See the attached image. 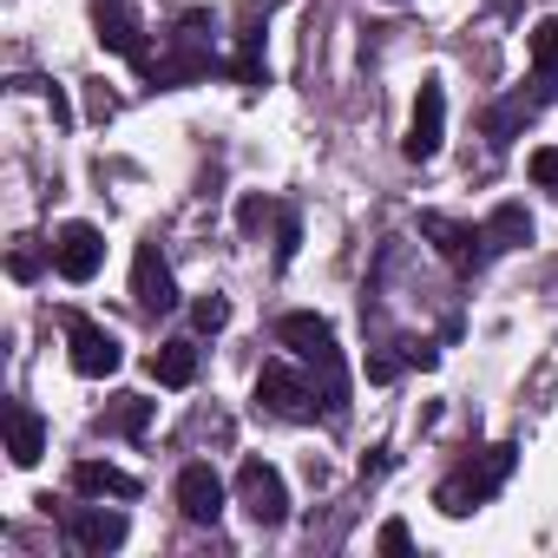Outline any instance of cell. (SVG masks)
<instances>
[{"mask_svg":"<svg viewBox=\"0 0 558 558\" xmlns=\"http://www.w3.org/2000/svg\"><path fill=\"white\" fill-rule=\"evenodd\" d=\"M421 236L460 269V276H473L486 256H493V243H486V223H460V217H447V210H421Z\"/></svg>","mask_w":558,"mask_h":558,"instance_id":"cell-4","label":"cell"},{"mask_svg":"<svg viewBox=\"0 0 558 558\" xmlns=\"http://www.w3.org/2000/svg\"><path fill=\"white\" fill-rule=\"evenodd\" d=\"M132 303L145 316H171L178 310V276H171L158 243H138V256H132Z\"/></svg>","mask_w":558,"mask_h":558,"instance_id":"cell-8","label":"cell"},{"mask_svg":"<svg viewBox=\"0 0 558 558\" xmlns=\"http://www.w3.org/2000/svg\"><path fill=\"white\" fill-rule=\"evenodd\" d=\"M112 112H119V99L106 86H93V119H112Z\"/></svg>","mask_w":558,"mask_h":558,"instance_id":"cell-27","label":"cell"},{"mask_svg":"<svg viewBox=\"0 0 558 558\" xmlns=\"http://www.w3.org/2000/svg\"><path fill=\"white\" fill-rule=\"evenodd\" d=\"M375 545H381V551H414V532H408L401 519H388V525L375 532Z\"/></svg>","mask_w":558,"mask_h":558,"instance_id":"cell-26","label":"cell"},{"mask_svg":"<svg viewBox=\"0 0 558 558\" xmlns=\"http://www.w3.org/2000/svg\"><path fill=\"white\" fill-rule=\"evenodd\" d=\"M512 460H519V447L512 440H499V447H486L480 460H466L460 473H447L440 486H434V506L447 512V519H466V512H480L499 486H506V473H512Z\"/></svg>","mask_w":558,"mask_h":558,"instance_id":"cell-2","label":"cell"},{"mask_svg":"<svg viewBox=\"0 0 558 558\" xmlns=\"http://www.w3.org/2000/svg\"><path fill=\"white\" fill-rule=\"evenodd\" d=\"M525 171H532V184H545V191L558 197V145H545V151H532V165H525Z\"/></svg>","mask_w":558,"mask_h":558,"instance_id":"cell-24","label":"cell"},{"mask_svg":"<svg viewBox=\"0 0 558 558\" xmlns=\"http://www.w3.org/2000/svg\"><path fill=\"white\" fill-rule=\"evenodd\" d=\"M151 381H158V388H191V381H197V349H191V342H165V349L151 355Z\"/></svg>","mask_w":558,"mask_h":558,"instance_id":"cell-19","label":"cell"},{"mask_svg":"<svg viewBox=\"0 0 558 558\" xmlns=\"http://www.w3.org/2000/svg\"><path fill=\"white\" fill-rule=\"evenodd\" d=\"M178 512H184L191 525H217V519H223V480H217L204 460H191V466L178 473Z\"/></svg>","mask_w":558,"mask_h":558,"instance_id":"cell-13","label":"cell"},{"mask_svg":"<svg viewBox=\"0 0 558 558\" xmlns=\"http://www.w3.org/2000/svg\"><path fill=\"white\" fill-rule=\"evenodd\" d=\"M125 512L119 506H73L66 512V545L73 551H93V558H106V551H119L125 545Z\"/></svg>","mask_w":558,"mask_h":558,"instance_id":"cell-9","label":"cell"},{"mask_svg":"<svg viewBox=\"0 0 558 558\" xmlns=\"http://www.w3.org/2000/svg\"><path fill=\"white\" fill-rule=\"evenodd\" d=\"M256 408L276 414V421H316V388H310L296 368H283V362H263V375H256Z\"/></svg>","mask_w":558,"mask_h":558,"instance_id":"cell-5","label":"cell"},{"mask_svg":"<svg viewBox=\"0 0 558 558\" xmlns=\"http://www.w3.org/2000/svg\"><path fill=\"white\" fill-rule=\"evenodd\" d=\"M93 21H99V47L106 53H119V60H132L138 73H145V27H138V14H132V0H93Z\"/></svg>","mask_w":558,"mask_h":558,"instance_id":"cell-10","label":"cell"},{"mask_svg":"<svg viewBox=\"0 0 558 558\" xmlns=\"http://www.w3.org/2000/svg\"><path fill=\"white\" fill-rule=\"evenodd\" d=\"M40 453H47V421L27 401H8V460L14 466H34Z\"/></svg>","mask_w":558,"mask_h":558,"instance_id":"cell-14","label":"cell"},{"mask_svg":"<svg viewBox=\"0 0 558 558\" xmlns=\"http://www.w3.org/2000/svg\"><path fill=\"white\" fill-rule=\"evenodd\" d=\"M486 243H493V256H499V250H525V243H532L525 204H499V210L486 217Z\"/></svg>","mask_w":558,"mask_h":558,"instance_id":"cell-18","label":"cell"},{"mask_svg":"<svg viewBox=\"0 0 558 558\" xmlns=\"http://www.w3.org/2000/svg\"><path fill=\"white\" fill-rule=\"evenodd\" d=\"M66 349H73V368H80L86 381H106V375H119V362H125L119 336L99 329L93 316H66Z\"/></svg>","mask_w":558,"mask_h":558,"instance_id":"cell-7","label":"cell"},{"mask_svg":"<svg viewBox=\"0 0 558 558\" xmlns=\"http://www.w3.org/2000/svg\"><path fill=\"white\" fill-rule=\"evenodd\" d=\"M440 138H447V93H440V80H427L421 86V99H414V125H408V158L414 165H427L434 151H440Z\"/></svg>","mask_w":558,"mask_h":558,"instance_id":"cell-12","label":"cell"},{"mask_svg":"<svg viewBox=\"0 0 558 558\" xmlns=\"http://www.w3.org/2000/svg\"><path fill=\"white\" fill-rule=\"evenodd\" d=\"M388 8H401V0H388Z\"/></svg>","mask_w":558,"mask_h":558,"instance_id":"cell-28","label":"cell"},{"mask_svg":"<svg viewBox=\"0 0 558 558\" xmlns=\"http://www.w3.org/2000/svg\"><path fill=\"white\" fill-rule=\"evenodd\" d=\"M532 99H558V14L532 27Z\"/></svg>","mask_w":558,"mask_h":558,"instance_id":"cell-16","label":"cell"},{"mask_svg":"<svg viewBox=\"0 0 558 558\" xmlns=\"http://www.w3.org/2000/svg\"><path fill=\"white\" fill-rule=\"evenodd\" d=\"M532 112H538V99H532V93H512V99H499L480 125H486V138H493V145H512V138L532 125Z\"/></svg>","mask_w":558,"mask_h":558,"instance_id":"cell-17","label":"cell"},{"mask_svg":"<svg viewBox=\"0 0 558 558\" xmlns=\"http://www.w3.org/2000/svg\"><path fill=\"white\" fill-rule=\"evenodd\" d=\"M236 506L263 525V532H276L290 519V486H283V473H276L269 460H243L236 466Z\"/></svg>","mask_w":558,"mask_h":558,"instance_id":"cell-3","label":"cell"},{"mask_svg":"<svg viewBox=\"0 0 558 558\" xmlns=\"http://www.w3.org/2000/svg\"><path fill=\"white\" fill-rule=\"evenodd\" d=\"M223 60L204 47V40H184V34H171V53H158V60H145V80L158 86V93H178V86H197V80H210Z\"/></svg>","mask_w":558,"mask_h":558,"instance_id":"cell-6","label":"cell"},{"mask_svg":"<svg viewBox=\"0 0 558 558\" xmlns=\"http://www.w3.org/2000/svg\"><path fill=\"white\" fill-rule=\"evenodd\" d=\"M276 342L296 349V355L323 375V414H329V421H342V414H349V375H329V368H342L336 329H329L323 316H310V310H290V316H276Z\"/></svg>","mask_w":558,"mask_h":558,"instance_id":"cell-1","label":"cell"},{"mask_svg":"<svg viewBox=\"0 0 558 558\" xmlns=\"http://www.w3.org/2000/svg\"><path fill=\"white\" fill-rule=\"evenodd\" d=\"M99 427H106V434H125V440H138V434L151 427V401H145V395H119V401L99 414Z\"/></svg>","mask_w":558,"mask_h":558,"instance_id":"cell-20","label":"cell"},{"mask_svg":"<svg viewBox=\"0 0 558 558\" xmlns=\"http://www.w3.org/2000/svg\"><path fill=\"white\" fill-rule=\"evenodd\" d=\"M47 256H53V243L40 250L34 236H21V243H14V256H8V269H14V283H34V276L47 269Z\"/></svg>","mask_w":558,"mask_h":558,"instance_id":"cell-22","label":"cell"},{"mask_svg":"<svg viewBox=\"0 0 558 558\" xmlns=\"http://www.w3.org/2000/svg\"><path fill=\"white\" fill-rule=\"evenodd\" d=\"M191 323H197L204 336H217V329L230 323V296H217V290H210V296H197V303H191Z\"/></svg>","mask_w":558,"mask_h":558,"instance_id":"cell-23","label":"cell"},{"mask_svg":"<svg viewBox=\"0 0 558 558\" xmlns=\"http://www.w3.org/2000/svg\"><path fill=\"white\" fill-rule=\"evenodd\" d=\"M276 210H283V204H269V197H243V204H236V223H243V230H263Z\"/></svg>","mask_w":558,"mask_h":558,"instance_id":"cell-25","label":"cell"},{"mask_svg":"<svg viewBox=\"0 0 558 558\" xmlns=\"http://www.w3.org/2000/svg\"><path fill=\"white\" fill-rule=\"evenodd\" d=\"M73 493H86V499H138V480H132L125 466L80 460V466H73Z\"/></svg>","mask_w":558,"mask_h":558,"instance_id":"cell-15","label":"cell"},{"mask_svg":"<svg viewBox=\"0 0 558 558\" xmlns=\"http://www.w3.org/2000/svg\"><path fill=\"white\" fill-rule=\"evenodd\" d=\"M99 263H106V236H99L93 223H60V236H53V269L66 276V283H93Z\"/></svg>","mask_w":558,"mask_h":558,"instance_id":"cell-11","label":"cell"},{"mask_svg":"<svg viewBox=\"0 0 558 558\" xmlns=\"http://www.w3.org/2000/svg\"><path fill=\"white\" fill-rule=\"evenodd\" d=\"M296 243H303V217L283 204V210H276V269H290V263H296Z\"/></svg>","mask_w":558,"mask_h":558,"instance_id":"cell-21","label":"cell"}]
</instances>
